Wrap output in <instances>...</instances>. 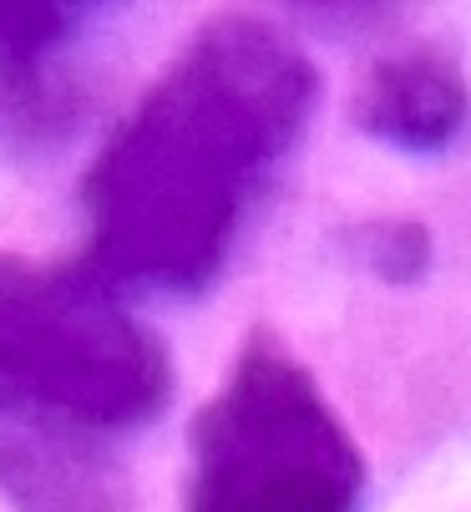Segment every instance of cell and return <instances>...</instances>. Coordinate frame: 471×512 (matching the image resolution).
I'll return each instance as SVG.
<instances>
[{"label":"cell","mask_w":471,"mask_h":512,"mask_svg":"<svg viewBox=\"0 0 471 512\" xmlns=\"http://www.w3.org/2000/svg\"><path fill=\"white\" fill-rule=\"evenodd\" d=\"M320 107V71L284 31L203 26L97 153L82 208L92 269L137 295H203L228 269Z\"/></svg>","instance_id":"1"},{"label":"cell","mask_w":471,"mask_h":512,"mask_svg":"<svg viewBox=\"0 0 471 512\" xmlns=\"http://www.w3.org/2000/svg\"><path fill=\"white\" fill-rule=\"evenodd\" d=\"M173 396V360L92 264L0 254V411L117 447Z\"/></svg>","instance_id":"2"},{"label":"cell","mask_w":471,"mask_h":512,"mask_svg":"<svg viewBox=\"0 0 471 512\" xmlns=\"http://www.w3.org/2000/svg\"><path fill=\"white\" fill-rule=\"evenodd\" d=\"M365 452L309 365L254 330L193 421L183 512H365Z\"/></svg>","instance_id":"3"},{"label":"cell","mask_w":471,"mask_h":512,"mask_svg":"<svg viewBox=\"0 0 471 512\" xmlns=\"http://www.w3.org/2000/svg\"><path fill=\"white\" fill-rule=\"evenodd\" d=\"M355 127L385 153L441 158L471 127L466 71L431 46L390 51L365 66L355 87Z\"/></svg>","instance_id":"4"},{"label":"cell","mask_w":471,"mask_h":512,"mask_svg":"<svg viewBox=\"0 0 471 512\" xmlns=\"http://www.w3.org/2000/svg\"><path fill=\"white\" fill-rule=\"evenodd\" d=\"M0 497L16 512H132L117 447L11 411H0Z\"/></svg>","instance_id":"5"},{"label":"cell","mask_w":471,"mask_h":512,"mask_svg":"<svg viewBox=\"0 0 471 512\" xmlns=\"http://www.w3.org/2000/svg\"><path fill=\"white\" fill-rule=\"evenodd\" d=\"M102 6H0V112L36 142H51L76 112L71 56L102 21Z\"/></svg>","instance_id":"6"},{"label":"cell","mask_w":471,"mask_h":512,"mask_svg":"<svg viewBox=\"0 0 471 512\" xmlns=\"http://www.w3.org/2000/svg\"><path fill=\"white\" fill-rule=\"evenodd\" d=\"M355 254L370 279L380 284H416L431 269V234L406 218H370L365 229H355Z\"/></svg>","instance_id":"7"}]
</instances>
